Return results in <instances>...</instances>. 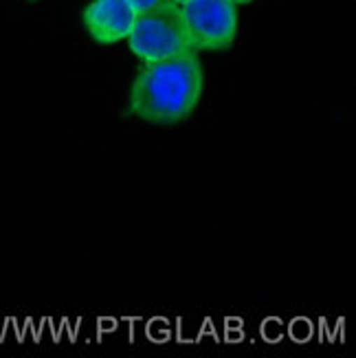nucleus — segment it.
Returning <instances> with one entry per match:
<instances>
[{"instance_id":"nucleus-3","label":"nucleus","mask_w":356,"mask_h":358,"mask_svg":"<svg viewBox=\"0 0 356 358\" xmlns=\"http://www.w3.org/2000/svg\"><path fill=\"white\" fill-rule=\"evenodd\" d=\"M180 20L194 51H222L238 34V5L234 0H187Z\"/></svg>"},{"instance_id":"nucleus-1","label":"nucleus","mask_w":356,"mask_h":358,"mask_svg":"<svg viewBox=\"0 0 356 358\" xmlns=\"http://www.w3.org/2000/svg\"><path fill=\"white\" fill-rule=\"evenodd\" d=\"M205 73L198 55L145 64L130 90V113L154 126L187 119L203 97Z\"/></svg>"},{"instance_id":"nucleus-5","label":"nucleus","mask_w":356,"mask_h":358,"mask_svg":"<svg viewBox=\"0 0 356 358\" xmlns=\"http://www.w3.org/2000/svg\"><path fill=\"white\" fill-rule=\"evenodd\" d=\"M128 3L132 5V9L136 13H143V11H150L154 7H161V5L169 3V0H128Z\"/></svg>"},{"instance_id":"nucleus-6","label":"nucleus","mask_w":356,"mask_h":358,"mask_svg":"<svg viewBox=\"0 0 356 358\" xmlns=\"http://www.w3.org/2000/svg\"><path fill=\"white\" fill-rule=\"evenodd\" d=\"M169 3H174V5H178V7H180V5L187 3V0H169Z\"/></svg>"},{"instance_id":"nucleus-4","label":"nucleus","mask_w":356,"mask_h":358,"mask_svg":"<svg viewBox=\"0 0 356 358\" xmlns=\"http://www.w3.org/2000/svg\"><path fill=\"white\" fill-rule=\"evenodd\" d=\"M136 11L128 0H92L84 9L88 34L101 44H115L130 36Z\"/></svg>"},{"instance_id":"nucleus-2","label":"nucleus","mask_w":356,"mask_h":358,"mask_svg":"<svg viewBox=\"0 0 356 358\" xmlns=\"http://www.w3.org/2000/svg\"><path fill=\"white\" fill-rule=\"evenodd\" d=\"M128 42L143 64H157V62L196 53L187 38V31L183 27L180 9L174 3L136 13Z\"/></svg>"},{"instance_id":"nucleus-7","label":"nucleus","mask_w":356,"mask_h":358,"mask_svg":"<svg viewBox=\"0 0 356 358\" xmlns=\"http://www.w3.org/2000/svg\"><path fill=\"white\" fill-rule=\"evenodd\" d=\"M236 5H246V3H251V0H234Z\"/></svg>"}]
</instances>
